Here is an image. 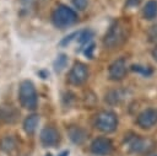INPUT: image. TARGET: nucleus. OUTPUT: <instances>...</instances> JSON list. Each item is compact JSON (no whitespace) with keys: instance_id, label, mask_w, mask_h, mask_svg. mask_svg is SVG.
Returning a JSON list of instances; mask_svg holds the SVG:
<instances>
[{"instance_id":"obj_26","label":"nucleus","mask_w":157,"mask_h":156,"mask_svg":"<svg viewBox=\"0 0 157 156\" xmlns=\"http://www.w3.org/2000/svg\"><path fill=\"white\" fill-rule=\"evenodd\" d=\"M45 156H52V155H50V154H48V155H45Z\"/></svg>"},{"instance_id":"obj_15","label":"nucleus","mask_w":157,"mask_h":156,"mask_svg":"<svg viewBox=\"0 0 157 156\" xmlns=\"http://www.w3.org/2000/svg\"><path fill=\"white\" fill-rule=\"evenodd\" d=\"M92 37H93V32H92V31H90V29H83V31H80V32H78L77 42L82 45V44L88 43Z\"/></svg>"},{"instance_id":"obj_12","label":"nucleus","mask_w":157,"mask_h":156,"mask_svg":"<svg viewBox=\"0 0 157 156\" xmlns=\"http://www.w3.org/2000/svg\"><path fill=\"white\" fill-rule=\"evenodd\" d=\"M142 15L146 20H152L157 16V1L155 0H150L146 2V5L144 6L142 10Z\"/></svg>"},{"instance_id":"obj_24","label":"nucleus","mask_w":157,"mask_h":156,"mask_svg":"<svg viewBox=\"0 0 157 156\" xmlns=\"http://www.w3.org/2000/svg\"><path fill=\"white\" fill-rule=\"evenodd\" d=\"M152 57H153L155 60H157V47L153 48V50H152Z\"/></svg>"},{"instance_id":"obj_1","label":"nucleus","mask_w":157,"mask_h":156,"mask_svg":"<svg viewBox=\"0 0 157 156\" xmlns=\"http://www.w3.org/2000/svg\"><path fill=\"white\" fill-rule=\"evenodd\" d=\"M18 99L23 108L34 111L38 104V96L34 85L29 80H23L18 87Z\"/></svg>"},{"instance_id":"obj_8","label":"nucleus","mask_w":157,"mask_h":156,"mask_svg":"<svg viewBox=\"0 0 157 156\" xmlns=\"http://www.w3.org/2000/svg\"><path fill=\"white\" fill-rule=\"evenodd\" d=\"M137 124L139 127L144 128V129H148L151 127H153L157 123V111L153 108H148L142 111L139 117H137Z\"/></svg>"},{"instance_id":"obj_10","label":"nucleus","mask_w":157,"mask_h":156,"mask_svg":"<svg viewBox=\"0 0 157 156\" xmlns=\"http://www.w3.org/2000/svg\"><path fill=\"white\" fill-rule=\"evenodd\" d=\"M38 124H39V115L38 114H31L23 120V130L28 135H32V134H34Z\"/></svg>"},{"instance_id":"obj_22","label":"nucleus","mask_w":157,"mask_h":156,"mask_svg":"<svg viewBox=\"0 0 157 156\" xmlns=\"http://www.w3.org/2000/svg\"><path fill=\"white\" fill-rule=\"evenodd\" d=\"M93 50H94V44L93 43H91L86 49H85V55L87 57V58H93Z\"/></svg>"},{"instance_id":"obj_20","label":"nucleus","mask_w":157,"mask_h":156,"mask_svg":"<svg viewBox=\"0 0 157 156\" xmlns=\"http://www.w3.org/2000/svg\"><path fill=\"white\" fill-rule=\"evenodd\" d=\"M72 4L77 10H85L87 6V0H72Z\"/></svg>"},{"instance_id":"obj_9","label":"nucleus","mask_w":157,"mask_h":156,"mask_svg":"<svg viewBox=\"0 0 157 156\" xmlns=\"http://www.w3.org/2000/svg\"><path fill=\"white\" fill-rule=\"evenodd\" d=\"M125 74H126V64H125V60L123 58L114 60L109 65L108 75H109L110 80H114V81L121 80L125 76Z\"/></svg>"},{"instance_id":"obj_23","label":"nucleus","mask_w":157,"mask_h":156,"mask_svg":"<svg viewBox=\"0 0 157 156\" xmlns=\"http://www.w3.org/2000/svg\"><path fill=\"white\" fill-rule=\"evenodd\" d=\"M140 4V0H126L128 6H137Z\"/></svg>"},{"instance_id":"obj_13","label":"nucleus","mask_w":157,"mask_h":156,"mask_svg":"<svg viewBox=\"0 0 157 156\" xmlns=\"http://www.w3.org/2000/svg\"><path fill=\"white\" fill-rule=\"evenodd\" d=\"M1 149L6 152H11L12 150L16 149V141L11 136H5L2 140H1Z\"/></svg>"},{"instance_id":"obj_6","label":"nucleus","mask_w":157,"mask_h":156,"mask_svg":"<svg viewBox=\"0 0 157 156\" xmlns=\"http://www.w3.org/2000/svg\"><path fill=\"white\" fill-rule=\"evenodd\" d=\"M40 142L44 147H54L60 141L59 131L53 127H45L40 131Z\"/></svg>"},{"instance_id":"obj_25","label":"nucleus","mask_w":157,"mask_h":156,"mask_svg":"<svg viewBox=\"0 0 157 156\" xmlns=\"http://www.w3.org/2000/svg\"><path fill=\"white\" fill-rule=\"evenodd\" d=\"M58 156H69V150H65V151H63V152H60Z\"/></svg>"},{"instance_id":"obj_18","label":"nucleus","mask_w":157,"mask_h":156,"mask_svg":"<svg viewBox=\"0 0 157 156\" xmlns=\"http://www.w3.org/2000/svg\"><path fill=\"white\" fill-rule=\"evenodd\" d=\"M131 70L132 71H136V72H140L145 76H148L152 74V70L148 69V68H145V66H141V65H132L131 66Z\"/></svg>"},{"instance_id":"obj_4","label":"nucleus","mask_w":157,"mask_h":156,"mask_svg":"<svg viewBox=\"0 0 157 156\" xmlns=\"http://www.w3.org/2000/svg\"><path fill=\"white\" fill-rule=\"evenodd\" d=\"M94 125L102 133H112L117 129L118 118H117L115 113H113L110 111H102L97 114Z\"/></svg>"},{"instance_id":"obj_16","label":"nucleus","mask_w":157,"mask_h":156,"mask_svg":"<svg viewBox=\"0 0 157 156\" xmlns=\"http://www.w3.org/2000/svg\"><path fill=\"white\" fill-rule=\"evenodd\" d=\"M146 142H147V141L136 138V139H134L132 142L130 144V149H131L132 151H136V152H139V151H144V150L146 149V147H145Z\"/></svg>"},{"instance_id":"obj_14","label":"nucleus","mask_w":157,"mask_h":156,"mask_svg":"<svg viewBox=\"0 0 157 156\" xmlns=\"http://www.w3.org/2000/svg\"><path fill=\"white\" fill-rule=\"evenodd\" d=\"M66 64H67V57L65 54H59L56 57V59L54 60V64H53L54 65V70L60 72L66 66Z\"/></svg>"},{"instance_id":"obj_3","label":"nucleus","mask_w":157,"mask_h":156,"mask_svg":"<svg viewBox=\"0 0 157 156\" xmlns=\"http://www.w3.org/2000/svg\"><path fill=\"white\" fill-rule=\"evenodd\" d=\"M125 41V28L120 22L113 23L104 36L103 43L108 48H115Z\"/></svg>"},{"instance_id":"obj_17","label":"nucleus","mask_w":157,"mask_h":156,"mask_svg":"<svg viewBox=\"0 0 157 156\" xmlns=\"http://www.w3.org/2000/svg\"><path fill=\"white\" fill-rule=\"evenodd\" d=\"M121 98L120 96V91H110L107 96H105V101L110 104H115L119 102V99Z\"/></svg>"},{"instance_id":"obj_7","label":"nucleus","mask_w":157,"mask_h":156,"mask_svg":"<svg viewBox=\"0 0 157 156\" xmlns=\"http://www.w3.org/2000/svg\"><path fill=\"white\" fill-rule=\"evenodd\" d=\"M113 150V144L108 138H97L91 144V151L94 155H108Z\"/></svg>"},{"instance_id":"obj_5","label":"nucleus","mask_w":157,"mask_h":156,"mask_svg":"<svg viewBox=\"0 0 157 156\" xmlns=\"http://www.w3.org/2000/svg\"><path fill=\"white\" fill-rule=\"evenodd\" d=\"M88 77V69L82 63H75L69 72V82L72 85H82Z\"/></svg>"},{"instance_id":"obj_19","label":"nucleus","mask_w":157,"mask_h":156,"mask_svg":"<svg viewBox=\"0 0 157 156\" xmlns=\"http://www.w3.org/2000/svg\"><path fill=\"white\" fill-rule=\"evenodd\" d=\"M147 34L151 42H157V25L150 27V29L147 31Z\"/></svg>"},{"instance_id":"obj_2","label":"nucleus","mask_w":157,"mask_h":156,"mask_svg":"<svg viewBox=\"0 0 157 156\" xmlns=\"http://www.w3.org/2000/svg\"><path fill=\"white\" fill-rule=\"evenodd\" d=\"M52 21L54 26L64 28L74 25L77 21V14L66 5H58L52 14Z\"/></svg>"},{"instance_id":"obj_27","label":"nucleus","mask_w":157,"mask_h":156,"mask_svg":"<svg viewBox=\"0 0 157 156\" xmlns=\"http://www.w3.org/2000/svg\"><path fill=\"white\" fill-rule=\"evenodd\" d=\"M156 156H157V155H156Z\"/></svg>"},{"instance_id":"obj_21","label":"nucleus","mask_w":157,"mask_h":156,"mask_svg":"<svg viewBox=\"0 0 157 156\" xmlns=\"http://www.w3.org/2000/svg\"><path fill=\"white\" fill-rule=\"evenodd\" d=\"M77 36H78V32H74V33H71V34H69V36H66L61 42H60V45H66V44H69L75 37L77 38Z\"/></svg>"},{"instance_id":"obj_11","label":"nucleus","mask_w":157,"mask_h":156,"mask_svg":"<svg viewBox=\"0 0 157 156\" xmlns=\"http://www.w3.org/2000/svg\"><path fill=\"white\" fill-rule=\"evenodd\" d=\"M86 136H87L86 131L80 127H71L69 129V138L75 144H82L85 141Z\"/></svg>"}]
</instances>
